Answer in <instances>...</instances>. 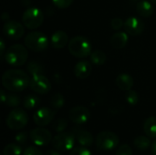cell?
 <instances>
[{"label": "cell", "mask_w": 156, "mask_h": 155, "mask_svg": "<svg viewBox=\"0 0 156 155\" xmlns=\"http://www.w3.org/2000/svg\"><path fill=\"white\" fill-rule=\"evenodd\" d=\"M152 153L153 155H156V140L152 143Z\"/></svg>", "instance_id": "cell-40"}, {"label": "cell", "mask_w": 156, "mask_h": 155, "mask_svg": "<svg viewBox=\"0 0 156 155\" xmlns=\"http://www.w3.org/2000/svg\"><path fill=\"white\" fill-rule=\"evenodd\" d=\"M133 144L138 150L144 152V151H146V150H148L150 148L152 143H151V140H150V138L148 136L141 135V136H137L134 139Z\"/></svg>", "instance_id": "cell-23"}, {"label": "cell", "mask_w": 156, "mask_h": 155, "mask_svg": "<svg viewBox=\"0 0 156 155\" xmlns=\"http://www.w3.org/2000/svg\"><path fill=\"white\" fill-rule=\"evenodd\" d=\"M5 41L3 38H1L0 40V56L3 57V55L5 54Z\"/></svg>", "instance_id": "cell-37"}, {"label": "cell", "mask_w": 156, "mask_h": 155, "mask_svg": "<svg viewBox=\"0 0 156 155\" xmlns=\"http://www.w3.org/2000/svg\"><path fill=\"white\" fill-rule=\"evenodd\" d=\"M124 26V21L121 17H114L111 20V26L114 30H120Z\"/></svg>", "instance_id": "cell-34"}, {"label": "cell", "mask_w": 156, "mask_h": 155, "mask_svg": "<svg viewBox=\"0 0 156 155\" xmlns=\"http://www.w3.org/2000/svg\"><path fill=\"white\" fill-rule=\"evenodd\" d=\"M69 155H92L90 151L88 150L86 147H82V146H80V147H75L73 148L71 151H70V153Z\"/></svg>", "instance_id": "cell-33"}, {"label": "cell", "mask_w": 156, "mask_h": 155, "mask_svg": "<svg viewBox=\"0 0 156 155\" xmlns=\"http://www.w3.org/2000/svg\"><path fill=\"white\" fill-rule=\"evenodd\" d=\"M75 137H76L78 143L82 147H86V148L90 147V146H92V144L94 143L93 135L90 132L85 131V130L78 131L75 134Z\"/></svg>", "instance_id": "cell-19"}, {"label": "cell", "mask_w": 156, "mask_h": 155, "mask_svg": "<svg viewBox=\"0 0 156 155\" xmlns=\"http://www.w3.org/2000/svg\"><path fill=\"white\" fill-rule=\"evenodd\" d=\"M29 75L22 69H9L2 76V84L10 92H21L25 90L30 83Z\"/></svg>", "instance_id": "cell-1"}, {"label": "cell", "mask_w": 156, "mask_h": 155, "mask_svg": "<svg viewBox=\"0 0 156 155\" xmlns=\"http://www.w3.org/2000/svg\"><path fill=\"white\" fill-rule=\"evenodd\" d=\"M69 53L78 58H84L90 56L92 52V45L90 41L84 36H76L72 37L68 45Z\"/></svg>", "instance_id": "cell-2"}, {"label": "cell", "mask_w": 156, "mask_h": 155, "mask_svg": "<svg viewBox=\"0 0 156 155\" xmlns=\"http://www.w3.org/2000/svg\"><path fill=\"white\" fill-rule=\"evenodd\" d=\"M55 117V111L50 108H40L38 109L33 115V121L34 122L40 127L48 126L51 123V122L54 120Z\"/></svg>", "instance_id": "cell-13"}, {"label": "cell", "mask_w": 156, "mask_h": 155, "mask_svg": "<svg viewBox=\"0 0 156 155\" xmlns=\"http://www.w3.org/2000/svg\"><path fill=\"white\" fill-rule=\"evenodd\" d=\"M27 71L31 76L44 73V66L37 61H30L27 65Z\"/></svg>", "instance_id": "cell-26"}, {"label": "cell", "mask_w": 156, "mask_h": 155, "mask_svg": "<svg viewBox=\"0 0 156 155\" xmlns=\"http://www.w3.org/2000/svg\"><path fill=\"white\" fill-rule=\"evenodd\" d=\"M64 104H65V99L61 93H56L51 97L50 106L53 110L55 111L60 110L64 106Z\"/></svg>", "instance_id": "cell-25"}, {"label": "cell", "mask_w": 156, "mask_h": 155, "mask_svg": "<svg viewBox=\"0 0 156 155\" xmlns=\"http://www.w3.org/2000/svg\"><path fill=\"white\" fill-rule=\"evenodd\" d=\"M28 139V136H27V133L26 132H21L19 133H17L15 137V140L16 142L18 143V144H24L27 143Z\"/></svg>", "instance_id": "cell-35"}, {"label": "cell", "mask_w": 156, "mask_h": 155, "mask_svg": "<svg viewBox=\"0 0 156 155\" xmlns=\"http://www.w3.org/2000/svg\"><path fill=\"white\" fill-rule=\"evenodd\" d=\"M123 27L128 35L136 37L144 32L145 28V24L141 18L137 16H131L124 21Z\"/></svg>", "instance_id": "cell-12"}, {"label": "cell", "mask_w": 156, "mask_h": 155, "mask_svg": "<svg viewBox=\"0 0 156 155\" xmlns=\"http://www.w3.org/2000/svg\"><path fill=\"white\" fill-rule=\"evenodd\" d=\"M73 1L74 0H52V3L56 7L59 9H64L70 6Z\"/></svg>", "instance_id": "cell-32"}, {"label": "cell", "mask_w": 156, "mask_h": 155, "mask_svg": "<svg viewBox=\"0 0 156 155\" xmlns=\"http://www.w3.org/2000/svg\"><path fill=\"white\" fill-rule=\"evenodd\" d=\"M23 155H44L42 153V152L37 148V147H34V146H30V147H27L24 152H23Z\"/></svg>", "instance_id": "cell-36"}, {"label": "cell", "mask_w": 156, "mask_h": 155, "mask_svg": "<svg viewBox=\"0 0 156 155\" xmlns=\"http://www.w3.org/2000/svg\"><path fill=\"white\" fill-rule=\"evenodd\" d=\"M106 59H107L106 54L102 50H94L90 54V61L96 66L103 65Z\"/></svg>", "instance_id": "cell-24"}, {"label": "cell", "mask_w": 156, "mask_h": 155, "mask_svg": "<svg viewBox=\"0 0 156 155\" xmlns=\"http://www.w3.org/2000/svg\"><path fill=\"white\" fill-rule=\"evenodd\" d=\"M129 41V35L124 31H117L111 38V44L114 48L122 49L126 47Z\"/></svg>", "instance_id": "cell-18"}, {"label": "cell", "mask_w": 156, "mask_h": 155, "mask_svg": "<svg viewBox=\"0 0 156 155\" xmlns=\"http://www.w3.org/2000/svg\"><path fill=\"white\" fill-rule=\"evenodd\" d=\"M115 155H133V150L129 144H122L117 148Z\"/></svg>", "instance_id": "cell-31"}, {"label": "cell", "mask_w": 156, "mask_h": 155, "mask_svg": "<svg viewBox=\"0 0 156 155\" xmlns=\"http://www.w3.org/2000/svg\"><path fill=\"white\" fill-rule=\"evenodd\" d=\"M92 71V66L90 64V62L87 61V60H80L79 61L73 69L74 75L80 79H87Z\"/></svg>", "instance_id": "cell-15"}, {"label": "cell", "mask_w": 156, "mask_h": 155, "mask_svg": "<svg viewBox=\"0 0 156 155\" xmlns=\"http://www.w3.org/2000/svg\"><path fill=\"white\" fill-rule=\"evenodd\" d=\"M144 132L149 138H156V116H151L145 120Z\"/></svg>", "instance_id": "cell-21"}, {"label": "cell", "mask_w": 156, "mask_h": 155, "mask_svg": "<svg viewBox=\"0 0 156 155\" xmlns=\"http://www.w3.org/2000/svg\"><path fill=\"white\" fill-rule=\"evenodd\" d=\"M3 32L7 38L11 40H18L23 37L25 33V28L23 25L18 21L8 20L5 21L4 24Z\"/></svg>", "instance_id": "cell-10"}, {"label": "cell", "mask_w": 156, "mask_h": 155, "mask_svg": "<svg viewBox=\"0 0 156 155\" xmlns=\"http://www.w3.org/2000/svg\"><path fill=\"white\" fill-rule=\"evenodd\" d=\"M20 103H21V98L19 97V95L16 94V92H11V93L7 94L6 101H5V104L7 106L16 108V107L19 106Z\"/></svg>", "instance_id": "cell-28"}, {"label": "cell", "mask_w": 156, "mask_h": 155, "mask_svg": "<svg viewBox=\"0 0 156 155\" xmlns=\"http://www.w3.org/2000/svg\"><path fill=\"white\" fill-rule=\"evenodd\" d=\"M69 117L73 123L77 125H81L86 123L90 120V112L89 109L84 106H75L69 111Z\"/></svg>", "instance_id": "cell-14"}, {"label": "cell", "mask_w": 156, "mask_h": 155, "mask_svg": "<svg viewBox=\"0 0 156 155\" xmlns=\"http://www.w3.org/2000/svg\"><path fill=\"white\" fill-rule=\"evenodd\" d=\"M25 45L34 52H42L49 45L48 37L40 31H31L25 37Z\"/></svg>", "instance_id": "cell-4"}, {"label": "cell", "mask_w": 156, "mask_h": 155, "mask_svg": "<svg viewBox=\"0 0 156 155\" xmlns=\"http://www.w3.org/2000/svg\"><path fill=\"white\" fill-rule=\"evenodd\" d=\"M136 10H137V13L144 17L151 16L154 11L152 2H150L148 0H140L137 3Z\"/></svg>", "instance_id": "cell-20"}, {"label": "cell", "mask_w": 156, "mask_h": 155, "mask_svg": "<svg viewBox=\"0 0 156 155\" xmlns=\"http://www.w3.org/2000/svg\"><path fill=\"white\" fill-rule=\"evenodd\" d=\"M133 1H139V0H133Z\"/></svg>", "instance_id": "cell-42"}, {"label": "cell", "mask_w": 156, "mask_h": 155, "mask_svg": "<svg viewBox=\"0 0 156 155\" xmlns=\"http://www.w3.org/2000/svg\"><path fill=\"white\" fill-rule=\"evenodd\" d=\"M28 122L27 113L19 108H15L6 117V126L12 131H19L27 126Z\"/></svg>", "instance_id": "cell-5"}, {"label": "cell", "mask_w": 156, "mask_h": 155, "mask_svg": "<svg viewBox=\"0 0 156 155\" xmlns=\"http://www.w3.org/2000/svg\"><path fill=\"white\" fill-rule=\"evenodd\" d=\"M44 21V14L38 7H29L27 8L23 16L22 22L24 26L28 29H37L38 28Z\"/></svg>", "instance_id": "cell-7"}, {"label": "cell", "mask_w": 156, "mask_h": 155, "mask_svg": "<svg viewBox=\"0 0 156 155\" xmlns=\"http://www.w3.org/2000/svg\"><path fill=\"white\" fill-rule=\"evenodd\" d=\"M125 100L131 106H135L139 102V94L133 90H130L125 94Z\"/></svg>", "instance_id": "cell-29"}, {"label": "cell", "mask_w": 156, "mask_h": 155, "mask_svg": "<svg viewBox=\"0 0 156 155\" xmlns=\"http://www.w3.org/2000/svg\"><path fill=\"white\" fill-rule=\"evenodd\" d=\"M44 155H61L59 153V152L56 149H52V150H48L45 153Z\"/></svg>", "instance_id": "cell-38"}, {"label": "cell", "mask_w": 156, "mask_h": 155, "mask_svg": "<svg viewBox=\"0 0 156 155\" xmlns=\"http://www.w3.org/2000/svg\"><path fill=\"white\" fill-rule=\"evenodd\" d=\"M95 143L100 151H103V152L112 151L115 148H117L119 144V137L116 133L112 132L104 131L100 132L96 136Z\"/></svg>", "instance_id": "cell-6"}, {"label": "cell", "mask_w": 156, "mask_h": 155, "mask_svg": "<svg viewBox=\"0 0 156 155\" xmlns=\"http://www.w3.org/2000/svg\"><path fill=\"white\" fill-rule=\"evenodd\" d=\"M0 97H1V101H2V103H5V101H6V97H7V94L2 90L1 91H0Z\"/></svg>", "instance_id": "cell-39"}, {"label": "cell", "mask_w": 156, "mask_h": 155, "mask_svg": "<svg viewBox=\"0 0 156 155\" xmlns=\"http://www.w3.org/2000/svg\"><path fill=\"white\" fill-rule=\"evenodd\" d=\"M4 58L9 66L20 67L27 62L28 58V52L25 46L21 44H15L7 48Z\"/></svg>", "instance_id": "cell-3"}, {"label": "cell", "mask_w": 156, "mask_h": 155, "mask_svg": "<svg viewBox=\"0 0 156 155\" xmlns=\"http://www.w3.org/2000/svg\"><path fill=\"white\" fill-rule=\"evenodd\" d=\"M29 137L32 143L37 146L48 145L53 140L51 132L40 126L36 129H33L29 133Z\"/></svg>", "instance_id": "cell-11"}, {"label": "cell", "mask_w": 156, "mask_h": 155, "mask_svg": "<svg viewBox=\"0 0 156 155\" xmlns=\"http://www.w3.org/2000/svg\"><path fill=\"white\" fill-rule=\"evenodd\" d=\"M75 138L71 132H59L53 137L52 146L59 152L71 151L75 145Z\"/></svg>", "instance_id": "cell-8"}, {"label": "cell", "mask_w": 156, "mask_h": 155, "mask_svg": "<svg viewBox=\"0 0 156 155\" xmlns=\"http://www.w3.org/2000/svg\"><path fill=\"white\" fill-rule=\"evenodd\" d=\"M40 104V99L34 94L27 95L23 100V106L27 110H33Z\"/></svg>", "instance_id": "cell-22"}, {"label": "cell", "mask_w": 156, "mask_h": 155, "mask_svg": "<svg viewBox=\"0 0 156 155\" xmlns=\"http://www.w3.org/2000/svg\"><path fill=\"white\" fill-rule=\"evenodd\" d=\"M68 126V122L65 119H58L53 124V129L56 132H63Z\"/></svg>", "instance_id": "cell-30"}, {"label": "cell", "mask_w": 156, "mask_h": 155, "mask_svg": "<svg viewBox=\"0 0 156 155\" xmlns=\"http://www.w3.org/2000/svg\"><path fill=\"white\" fill-rule=\"evenodd\" d=\"M29 88L37 94H47L51 90V83L43 74L35 75L31 76Z\"/></svg>", "instance_id": "cell-9"}, {"label": "cell", "mask_w": 156, "mask_h": 155, "mask_svg": "<svg viewBox=\"0 0 156 155\" xmlns=\"http://www.w3.org/2000/svg\"><path fill=\"white\" fill-rule=\"evenodd\" d=\"M68 41H69L68 34L63 30H57L56 32H54L50 39L52 48L56 49L63 48L68 44Z\"/></svg>", "instance_id": "cell-16"}, {"label": "cell", "mask_w": 156, "mask_h": 155, "mask_svg": "<svg viewBox=\"0 0 156 155\" xmlns=\"http://www.w3.org/2000/svg\"><path fill=\"white\" fill-rule=\"evenodd\" d=\"M22 148L18 143H9L5 146L3 155H21Z\"/></svg>", "instance_id": "cell-27"}, {"label": "cell", "mask_w": 156, "mask_h": 155, "mask_svg": "<svg viewBox=\"0 0 156 155\" xmlns=\"http://www.w3.org/2000/svg\"><path fill=\"white\" fill-rule=\"evenodd\" d=\"M115 83L121 90L128 91L133 87V78L128 73H121L117 76Z\"/></svg>", "instance_id": "cell-17"}, {"label": "cell", "mask_w": 156, "mask_h": 155, "mask_svg": "<svg viewBox=\"0 0 156 155\" xmlns=\"http://www.w3.org/2000/svg\"><path fill=\"white\" fill-rule=\"evenodd\" d=\"M151 2H152V3H154V4H155V5H156V0H151Z\"/></svg>", "instance_id": "cell-41"}]
</instances>
